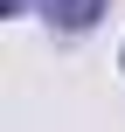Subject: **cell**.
Returning <instances> with one entry per match:
<instances>
[{
  "label": "cell",
  "mask_w": 125,
  "mask_h": 132,
  "mask_svg": "<svg viewBox=\"0 0 125 132\" xmlns=\"http://www.w3.org/2000/svg\"><path fill=\"white\" fill-rule=\"evenodd\" d=\"M97 14H104V0H49V21L56 28H90Z\"/></svg>",
  "instance_id": "cell-1"
}]
</instances>
